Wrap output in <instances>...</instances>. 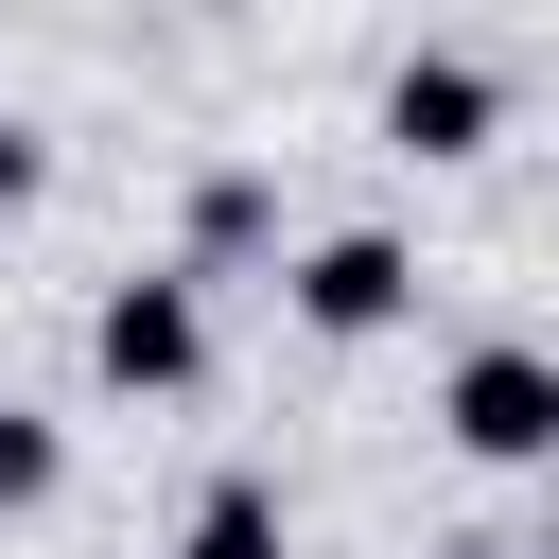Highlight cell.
<instances>
[{"label":"cell","mask_w":559,"mask_h":559,"mask_svg":"<svg viewBox=\"0 0 559 559\" xmlns=\"http://www.w3.org/2000/svg\"><path fill=\"white\" fill-rule=\"evenodd\" d=\"M87 367H105L122 402H192V384H210V280H175V262L105 280V314H87Z\"/></svg>","instance_id":"1"},{"label":"cell","mask_w":559,"mask_h":559,"mask_svg":"<svg viewBox=\"0 0 559 559\" xmlns=\"http://www.w3.org/2000/svg\"><path fill=\"white\" fill-rule=\"evenodd\" d=\"M437 419H454V454H472V472H542V454H559V367H542L524 332H489V349H454Z\"/></svg>","instance_id":"3"},{"label":"cell","mask_w":559,"mask_h":559,"mask_svg":"<svg viewBox=\"0 0 559 559\" xmlns=\"http://www.w3.org/2000/svg\"><path fill=\"white\" fill-rule=\"evenodd\" d=\"M52 489H70V437H52L35 402H0V524H17V507H52Z\"/></svg>","instance_id":"7"},{"label":"cell","mask_w":559,"mask_h":559,"mask_svg":"<svg viewBox=\"0 0 559 559\" xmlns=\"http://www.w3.org/2000/svg\"><path fill=\"white\" fill-rule=\"evenodd\" d=\"M175 559H297V524H280V489H262V472H210V489H192V524H175Z\"/></svg>","instance_id":"5"},{"label":"cell","mask_w":559,"mask_h":559,"mask_svg":"<svg viewBox=\"0 0 559 559\" xmlns=\"http://www.w3.org/2000/svg\"><path fill=\"white\" fill-rule=\"evenodd\" d=\"M262 227H280V192H262V175H192V262H175V280H210V262H245Z\"/></svg>","instance_id":"6"},{"label":"cell","mask_w":559,"mask_h":559,"mask_svg":"<svg viewBox=\"0 0 559 559\" xmlns=\"http://www.w3.org/2000/svg\"><path fill=\"white\" fill-rule=\"evenodd\" d=\"M280 297H297V332L367 349V332H402V314H419V245H402V227H314V245L280 262Z\"/></svg>","instance_id":"2"},{"label":"cell","mask_w":559,"mask_h":559,"mask_svg":"<svg viewBox=\"0 0 559 559\" xmlns=\"http://www.w3.org/2000/svg\"><path fill=\"white\" fill-rule=\"evenodd\" d=\"M35 175H52V157H35L17 122H0V210H35Z\"/></svg>","instance_id":"8"},{"label":"cell","mask_w":559,"mask_h":559,"mask_svg":"<svg viewBox=\"0 0 559 559\" xmlns=\"http://www.w3.org/2000/svg\"><path fill=\"white\" fill-rule=\"evenodd\" d=\"M489 122H507V70H489V52H402V70H384V140H402V157H472Z\"/></svg>","instance_id":"4"}]
</instances>
